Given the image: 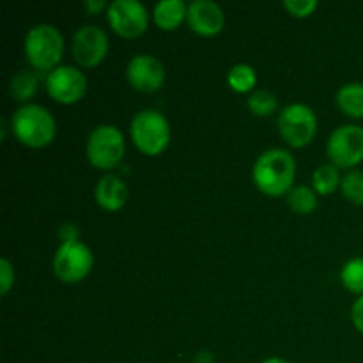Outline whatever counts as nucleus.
<instances>
[{
  "label": "nucleus",
  "mask_w": 363,
  "mask_h": 363,
  "mask_svg": "<svg viewBox=\"0 0 363 363\" xmlns=\"http://www.w3.org/2000/svg\"><path fill=\"white\" fill-rule=\"evenodd\" d=\"M188 25L201 35H216L225 25L223 9L213 0H194L188 6Z\"/></svg>",
  "instance_id": "ddd939ff"
},
{
  "label": "nucleus",
  "mask_w": 363,
  "mask_h": 363,
  "mask_svg": "<svg viewBox=\"0 0 363 363\" xmlns=\"http://www.w3.org/2000/svg\"><path fill=\"white\" fill-rule=\"evenodd\" d=\"M14 284V268L7 257L0 259V294L6 296Z\"/></svg>",
  "instance_id": "393cba45"
},
{
  "label": "nucleus",
  "mask_w": 363,
  "mask_h": 363,
  "mask_svg": "<svg viewBox=\"0 0 363 363\" xmlns=\"http://www.w3.org/2000/svg\"><path fill=\"white\" fill-rule=\"evenodd\" d=\"M262 363H289L287 360H284V358H277V357H273V358H266L264 362Z\"/></svg>",
  "instance_id": "c85d7f7f"
},
{
  "label": "nucleus",
  "mask_w": 363,
  "mask_h": 363,
  "mask_svg": "<svg viewBox=\"0 0 363 363\" xmlns=\"http://www.w3.org/2000/svg\"><path fill=\"white\" fill-rule=\"evenodd\" d=\"M255 82H257V73L250 64H236L227 73V84L236 92L252 91L255 87Z\"/></svg>",
  "instance_id": "aec40b11"
},
{
  "label": "nucleus",
  "mask_w": 363,
  "mask_h": 363,
  "mask_svg": "<svg viewBox=\"0 0 363 363\" xmlns=\"http://www.w3.org/2000/svg\"><path fill=\"white\" fill-rule=\"evenodd\" d=\"M279 131L284 140L293 147H305L311 144L318 131L315 112L305 103H291L279 113Z\"/></svg>",
  "instance_id": "0eeeda50"
},
{
  "label": "nucleus",
  "mask_w": 363,
  "mask_h": 363,
  "mask_svg": "<svg viewBox=\"0 0 363 363\" xmlns=\"http://www.w3.org/2000/svg\"><path fill=\"white\" fill-rule=\"evenodd\" d=\"M340 183H342V179H340L339 167H335L333 163L319 165L312 174V188L315 190V194H333L340 186Z\"/></svg>",
  "instance_id": "a211bd4d"
},
{
  "label": "nucleus",
  "mask_w": 363,
  "mask_h": 363,
  "mask_svg": "<svg viewBox=\"0 0 363 363\" xmlns=\"http://www.w3.org/2000/svg\"><path fill=\"white\" fill-rule=\"evenodd\" d=\"M131 140L138 151L147 156H156L167 149L170 142V124L158 110L145 108L133 116L130 126Z\"/></svg>",
  "instance_id": "20e7f679"
},
{
  "label": "nucleus",
  "mask_w": 363,
  "mask_h": 363,
  "mask_svg": "<svg viewBox=\"0 0 363 363\" xmlns=\"http://www.w3.org/2000/svg\"><path fill=\"white\" fill-rule=\"evenodd\" d=\"M340 282L351 293L363 296V257L350 259L340 269Z\"/></svg>",
  "instance_id": "412c9836"
},
{
  "label": "nucleus",
  "mask_w": 363,
  "mask_h": 363,
  "mask_svg": "<svg viewBox=\"0 0 363 363\" xmlns=\"http://www.w3.org/2000/svg\"><path fill=\"white\" fill-rule=\"evenodd\" d=\"M344 197L354 204H363V170H351L340 183Z\"/></svg>",
  "instance_id": "5701e85b"
},
{
  "label": "nucleus",
  "mask_w": 363,
  "mask_h": 363,
  "mask_svg": "<svg viewBox=\"0 0 363 363\" xmlns=\"http://www.w3.org/2000/svg\"><path fill=\"white\" fill-rule=\"evenodd\" d=\"M87 158L94 167L103 170L113 169L123 160L126 144L124 135L113 124H99L87 138Z\"/></svg>",
  "instance_id": "39448f33"
},
{
  "label": "nucleus",
  "mask_w": 363,
  "mask_h": 363,
  "mask_svg": "<svg viewBox=\"0 0 363 363\" xmlns=\"http://www.w3.org/2000/svg\"><path fill=\"white\" fill-rule=\"evenodd\" d=\"M46 91L55 101L71 105L87 92V78L74 66H57L46 77Z\"/></svg>",
  "instance_id": "9b49d317"
},
{
  "label": "nucleus",
  "mask_w": 363,
  "mask_h": 363,
  "mask_svg": "<svg viewBox=\"0 0 363 363\" xmlns=\"http://www.w3.org/2000/svg\"><path fill=\"white\" fill-rule=\"evenodd\" d=\"M284 7L293 16L305 18L314 13L315 7H318V0H284Z\"/></svg>",
  "instance_id": "b1692460"
},
{
  "label": "nucleus",
  "mask_w": 363,
  "mask_h": 363,
  "mask_svg": "<svg viewBox=\"0 0 363 363\" xmlns=\"http://www.w3.org/2000/svg\"><path fill=\"white\" fill-rule=\"evenodd\" d=\"M188 16V6L183 0H160L152 9L155 23L162 30H174Z\"/></svg>",
  "instance_id": "2eb2a0df"
},
{
  "label": "nucleus",
  "mask_w": 363,
  "mask_h": 363,
  "mask_svg": "<svg viewBox=\"0 0 363 363\" xmlns=\"http://www.w3.org/2000/svg\"><path fill=\"white\" fill-rule=\"evenodd\" d=\"M126 78L140 92L158 91L165 80V67L151 53H137L126 66Z\"/></svg>",
  "instance_id": "f8f14e48"
},
{
  "label": "nucleus",
  "mask_w": 363,
  "mask_h": 363,
  "mask_svg": "<svg viewBox=\"0 0 363 363\" xmlns=\"http://www.w3.org/2000/svg\"><path fill=\"white\" fill-rule=\"evenodd\" d=\"M25 57L39 71L55 69L64 53V38L57 27L38 23L25 35Z\"/></svg>",
  "instance_id": "7ed1b4c3"
},
{
  "label": "nucleus",
  "mask_w": 363,
  "mask_h": 363,
  "mask_svg": "<svg viewBox=\"0 0 363 363\" xmlns=\"http://www.w3.org/2000/svg\"><path fill=\"white\" fill-rule=\"evenodd\" d=\"M106 18L113 30L123 38H138L147 30V9L138 0H113L106 7Z\"/></svg>",
  "instance_id": "1a4fd4ad"
},
{
  "label": "nucleus",
  "mask_w": 363,
  "mask_h": 363,
  "mask_svg": "<svg viewBox=\"0 0 363 363\" xmlns=\"http://www.w3.org/2000/svg\"><path fill=\"white\" fill-rule=\"evenodd\" d=\"M351 321H353L354 328L363 333V296L358 298L351 308Z\"/></svg>",
  "instance_id": "a878e982"
},
{
  "label": "nucleus",
  "mask_w": 363,
  "mask_h": 363,
  "mask_svg": "<svg viewBox=\"0 0 363 363\" xmlns=\"http://www.w3.org/2000/svg\"><path fill=\"white\" fill-rule=\"evenodd\" d=\"M287 204L298 215H308L318 206V195H315L314 188L307 186V184H294L287 191Z\"/></svg>",
  "instance_id": "f3484780"
},
{
  "label": "nucleus",
  "mask_w": 363,
  "mask_h": 363,
  "mask_svg": "<svg viewBox=\"0 0 363 363\" xmlns=\"http://www.w3.org/2000/svg\"><path fill=\"white\" fill-rule=\"evenodd\" d=\"M94 255L91 248L78 240L62 241L53 255V273L66 284H77L91 273Z\"/></svg>",
  "instance_id": "423d86ee"
},
{
  "label": "nucleus",
  "mask_w": 363,
  "mask_h": 363,
  "mask_svg": "<svg viewBox=\"0 0 363 363\" xmlns=\"http://www.w3.org/2000/svg\"><path fill=\"white\" fill-rule=\"evenodd\" d=\"M296 162L287 149L273 147L262 152L254 163L252 177L262 194L279 197L294 186Z\"/></svg>",
  "instance_id": "f257e3e1"
},
{
  "label": "nucleus",
  "mask_w": 363,
  "mask_h": 363,
  "mask_svg": "<svg viewBox=\"0 0 363 363\" xmlns=\"http://www.w3.org/2000/svg\"><path fill=\"white\" fill-rule=\"evenodd\" d=\"M39 80L32 71H18L9 84V92L16 101H27L38 92Z\"/></svg>",
  "instance_id": "6ab92c4d"
},
{
  "label": "nucleus",
  "mask_w": 363,
  "mask_h": 363,
  "mask_svg": "<svg viewBox=\"0 0 363 363\" xmlns=\"http://www.w3.org/2000/svg\"><path fill=\"white\" fill-rule=\"evenodd\" d=\"M337 105L346 116L363 117V84L360 82H351V84L342 85L337 91Z\"/></svg>",
  "instance_id": "dca6fc26"
},
{
  "label": "nucleus",
  "mask_w": 363,
  "mask_h": 363,
  "mask_svg": "<svg viewBox=\"0 0 363 363\" xmlns=\"http://www.w3.org/2000/svg\"><path fill=\"white\" fill-rule=\"evenodd\" d=\"M326 155L339 169H350L363 162V128L357 124L335 128L326 144Z\"/></svg>",
  "instance_id": "6e6552de"
},
{
  "label": "nucleus",
  "mask_w": 363,
  "mask_h": 363,
  "mask_svg": "<svg viewBox=\"0 0 363 363\" xmlns=\"http://www.w3.org/2000/svg\"><path fill=\"white\" fill-rule=\"evenodd\" d=\"M74 60L84 67H94L101 62L108 52V35L98 25H82L77 28L71 43Z\"/></svg>",
  "instance_id": "9d476101"
},
{
  "label": "nucleus",
  "mask_w": 363,
  "mask_h": 363,
  "mask_svg": "<svg viewBox=\"0 0 363 363\" xmlns=\"http://www.w3.org/2000/svg\"><path fill=\"white\" fill-rule=\"evenodd\" d=\"M60 238H62V241L78 240V229L74 225H69V223H66V225L60 229Z\"/></svg>",
  "instance_id": "bb28decb"
},
{
  "label": "nucleus",
  "mask_w": 363,
  "mask_h": 363,
  "mask_svg": "<svg viewBox=\"0 0 363 363\" xmlns=\"http://www.w3.org/2000/svg\"><path fill=\"white\" fill-rule=\"evenodd\" d=\"M84 7H85V11H89L91 14H96V13H99L103 7H108V6L105 4V0H85Z\"/></svg>",
  "instance_id": "cd10ccee"
},
{
  "label": "nucleus",
  "mask_w": 363,
  "mask_h": 363,
  "mask_svg": "<svg viewBox=\"0 0 363 363\" xmlns=\"http://www.w3.org/2000/svg\"><path fill=\"white\" fill-rule=\"evenodd\" d=\"M11 128L18 140L28 147H45L55 138L57 123L48 108L38 103H25L11 119Z\"/></svg>",
  "instance_id": "f03ea898"
},
{
  "label": "nucleus",
  "mask_w": 363,
  "mask_h": 363,
  "mask_svg": "<svg viewBox=\"0 0 363 363\" xmlns=\"http://www.w3.org/2000/svg\"><path fill=\"white\" fill-rule=\"evenodd\" d=\"M94 199L106 211H119L128 201L126 183L117 174H105L96 183Z\"/></svg>",
  "instance_id": "4468645a"
},
{
  "label": "nucleus",
  "mask_w": 363,
  "mask_h": 363,
  "mask_svg": "<svg viewBox=\"0 0 363 363\" xmlns=\"http://www.w3.org/2000/svg\"><path fill=\"white\" fill-rule=\"evenodd\" d=\"M277 106H279L277 96L273 94V92L264 91V89L254 91L250 94V98H248V108H250L252 113H255V116L259 117L269 116V113L275 112Z\"/></svg>",
  "instance_id": "4be33fe9"
}]
</instances>
